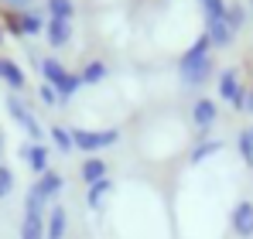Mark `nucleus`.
Masks as SVG:
<instances>
[{
  "label": "nucleus",
  "instance_id": "obj_29",
  "mask_svg": "<svg viewBox=\"0 0 253 239\" xmlns=\"http://www.w3.org/2000/svg\"><path fill=\"white\" fill-rule=\"evenodd\" d=\"M7 3H28V0H7Z\"/></svg>",
  "mask_w": 253,
  "mask_h": 239
},
{
  "label": "nucleus",
  "instance_id": "obj_1",
  "mask_svg": "<svg viewBox=\"0 0 253 239\" xmlns=\"http://www.w3.org/2000/svg\"><path fill=\"white\" fill-rule=\"evenodd\" d=\"M178 76H181V82H185L188 89H199V85L212 76V41L206 38V35L181 55V62H178Z\"/></svg>",
  "mask_w": 253,
  "mask_h": 239
},
{
  "label": "nucleus",
  "instance_id": "obj_2",
  "mask_svg": "<svg viewBox=\"0 0 253 239\" xmlns=\"http://www.w3.org/2000/svg\"><path fill=\"white\" fill-rule=\"evenodd\" d=\"M38 69H42V76H44V82L58 92V99H62V106L65 103H72L76 99V92L83 89V79L76 76V72H69L58 58H42L38 62Z\"/></svg>",
  "mask_w": 253,
  "mask_h": 239
},
{
  "label": "nucleus",
  "instance_id": "obj_32",
  "mask_svg": "<svg viewBox=\"0 0 253 239\" xmlns=\"http://www.w3.org/2000/svg\"><path fill=\"white\" fill-rule=\"evenodd\" d=\"M250 133H253V126H250Z\"/></svg>",
  "mask_w": 253,
  "mask_h": 239
},
{
  "label": "nucleus",
  "instance_id": "obj_3",
  "mask_svg": "<svg viewBox=\"0 0 253 239\" xmlns=\"http://www.w3.org/2000/svg\"><path fill=\"white\" fill-rule=\"evenodd\" d=\"M72 140H76V151H83L85 158H99V151H110L120 144V130L117 126H106V130H72Z\"/></svg>",
  "mask_w": 253,
  "mask_h": 239
},
{
  "label": "nucleus",
  "instance_id": "obj_23",
  "mask_svg": "<svg viewBox=\"0 0 253 239\" xmlns=\"http://www.w3.org/2000/svg\"><path fill=\"white\" fill-rule=\"evenodd\" d=\"M48 14H51V17H58V21H72L76 3H72V0H48Z\"/></svg>",
  "mask_w": 253,
  "mask_h": 239
},
{
  "label": "nucleus",
  "instance_id": "obj_10",
  "mask_svg": "<svg viewBox=\"0 0 253 239\" xmlns=\"http://www.w3.org/2000/svg\"><path fill=\"white\" fill-rule=\"evenodd\" d=\"M35 188H38L48 201H55L62 192H65V178H62V171H51V167H48L42 178H35Z\"/></svg>",
  "mask_w": 253,
  "mask_h": 239
},
{
  "label": "nucleus",
  "instance_id": "obj_8",
  "mask_svg": "<svg viewBox=\"0 0 253 239\" xmlns=\"http://www.w3.org/2000/svg\"><path fill=\"white\" fill-rule=\"evenodd\" d=\"M21 158H24V164L31 167V174H35V178H42L44 171H48L51 147H44V144H38V140H28V144L21 147Z\"/></svg>",
  "mask_w": 253,
  "mask_h": 239
},
{
  "label": "nucleus",
  "instance_id": "obj_9",
  "mask_svg": "<svg viewBox=\"0 0 253 239\" xmlns=\"http://www.w3.org/2000/svg\"><path fill=\"white\" fill-rule=\"evenodd\" d=\"M44 239H65L69 233V212H65V205H51L48 208V215H44Z\"/></svg>",
  "mask_w": 253,
  "mask_h": 239
},
{
  "label": "nucleus",
  "instance_id": "obj_28",
  "mask_svg": "<svg viewBox=\"0 0 253 239\" xmlns=\"http://www.w3.org/2000/svg\"><path fill=\"white\" fill-rule=\"evenodd\" d=\"M240 113H250V117H253V89L243 92V99H240Z\"/></svg>",
  "mask_w": 253,
  "mask_h": 239
},
{
  "label": "nucleus",
  "instance_id": "obj_15",
  "mask_svg": "<svg viewBox=\"0 0 253 239\" xmlns=\"http://www.w3.org/2000/svg\"><path fill=\"white\" fill-rule=\"evenodd\" d=\"M206 38L212 41V48H229L233 44V38H236V31L226 24V17L222 21H212L209 28H206Z\"/></svg>",
  "mask_w": 253,
  "mask_h": 239
},
{
  "label": "nucleus",
  "instance_id": "obj_20",
  "mask_svg": "<svg viewBox=\"0 0 253 239\" xmlns=\"http://www.w3.org/2000/svg\"><path fill=\"white\" fill-rule=\"evenodd\" d=\"M44 215H24L21 222V239H44Z\"/></svg>",
  "mask_w": 253,
  "mask_h": 239
},
{
  "label": "nucleus",
  "instance_id": "obj_12",
  "mask_svg": "<svg viewBox=\"0 0 253 239\" xmlns=\"http://www.w3.org/2000/svg\"><path fill=\"white\" fill-rule=\"evenodd\" d=\"M219 151H222V140H219V137H212V133L209 137H199V144L188 151V164H202V160L215 158Z\"/></svg>",
  "mask_w": 253,
  "mask_h": 239
},
{
  "label": "nucleus",
  "instance_id": "obj_6",
  "mask_svg": "<svg viewBox=\"0 0 253 239\" xmlns=\"http://www.w3.org/2000/svg\"><path fill=\"white\" fill-rule=\"evenodd\" d=\"M219 99L222 103H229L233 110H240V99H243V92H247V85L240 82V72L236 69H226V72H219Z\"/></svg>",
  "mask_w": 253,
  "mask_h": 239
},
{
  "label": "nucleus",
  "instance_id": "obj_7",
  "mask_svg": "<svg viewBox=\"0 0 253 239\" xmlns=\"http://www.w3.org/2000/svg\"><path fill=\"white\" fill-rule=\"evenodd\" d=\"M229 226L240 239H253V201L240 199L233 205V215H229Z\"/></svg>",
  "mask_w": 253,
  "mask_h": 239
},
{
  "label": "nucleus",
  "instance_id": "obj_18",
  "mask_svg": "<svg viewBox=\"0 0 253 239\" xmlns=\"http://www.w3.org/2000/svg\"><path fill=\"white\" fill-rule=\"evenodd\" d=\"M110 192H113V178H103V181L89 185V188H85V205H89V208H103V201H106Z\"/></svg>",
  "mask_w": 253,
  "mask_h": 239
},
{
  "label": "nucleus",
  "instance_id": "obj_30",
  "mask_svg": "<svg viewBox=\"0 0 253 239\" xmlns=\"http://www.w3.org/2000/svg\"><path fill=\"white\" fill-rule=\"evenodd\" d=\"M0 154H3V133H0Z\"/></svg>",
  "mask_w": 253,
  "mask_h": 239
},
{
  "label": "nucleus",
  "instance_id": "obj_5",
  "mask_svg": "<svg viewBox=\"0 0 253 239\" xmlns=\"http://www.w3.org/2000/svg\"><path fill=\"white\" fill-rule=\"evenodd\" d=\"M188 120H192V126L199 130V137H209L212 126L219 123V103L209 99V96H199V99L192 103V110H188Z\"/></svg>",
  "mask_w": 253,
  "mask_h": 239
},
{
  "label": "nucleus",
  "instance_id": "obj_26",
  "mask_svg": "<svg viewBox=\"0 0 253 239\" xmlns=\"http://www.w3.org/2000/svg\"><path fill=\"white\" fill-rule=\"evenodd\" d=\"M243 21H247V14H243V7H240V3L226 7V24H229L233 31H240V28H243Z\"/></svg>",
  "mask_w": 253,
  "mask_h": 239
},
{
  "label": "nucleus",
  "instance_id": "obj_21",
  "mask_svg": "<svg viewBox=\"0 0 253 239\" xmlns=\"http://www.w3.org/2000/svg\"><path fill=\"white\" fill-rule=\"evenodd\" d=\"M106 76H110V65H106V62H89L79 79H83V85H96V82L106 79Z\"/></svg>",
  "mask_w": 253,
  "mask_h": 239
},
{
  "label": "nucleus",
  "instance_id": "obj_4",
  "mask_svg": "<svg viewBox=\"0 0 253 239\" xmlns=\"http://www.w3.org/2000/svg\"><path fill=\"white\" fill-rule=\"evenodd\" d=\"M7 113H10V120L31 137V140H38L42 144V137H44V126H42V120L35 117V110L21 99V96H7Z\"/></svg>",
  "mask_w": 253,
  "mask_h": 239
},
{
  "label": "nucleus",
  "instance_id": "obj_27",
  "mask_svg": "<svg viewBox=\"0 0 253 239\" xmlns=\"http://www.w3.org/2000/svg\"><path fill=\"white\" fill-rule=\"evenodd\" d=\"M14 192V171L7 164H0V199H7Z\"/></svg>",
  "mask_w": 253,
  "mask_h": 239
},
{
  "label": "nucleus",
  "instance_id": "obj_31",
  "mask_svg": "<svg viewBox=\"0 0 253 239\" xmlns=\"http://www.w3.org/2000/svg\"><path fill=\"white\" fill-rule=\"evenodd\" d=\"M0 41H3V31H0Z\"/></svg>",
  "mask_w": 253,
  "mask_h": 239
},
{
  "label": "nucleus",
  "instance_id": "obj_11",
  "mask_svg": "<svg viewBox=\"0 0 253 239\" xmlns=\"http://www.w3.org/2000/svg\"><path fill=\"white\" fill-rule=\"evenodd\" d=\"M79 178H83V185H96V181H103V178H110V164L103 158H85L79 164Z\"/></svg>",
  "mask_w": 253,
  "mask_h": 239
},
{
  "label": "nucleus",
  "instance_id": "obj_13",
  "mask_svg": "<svg viewBox=\"0 0 253 239\" xmlns=\"http://www.w3.org/2000/svg\"><path fill=\"white\" fill-rule=\"evenodd\" d=\"M48 137H51V147L58 154H76V140H72V126H62V123H51L48 126Z\"/></svg>",
  "mask_w": 253,
  "mask_h": 239
},
{
  "label": "nucleus",
  "instance_id": "obj_25",
  "mask_svg": "<svg viewBox=\"0 0 253 239\" xmlns=\"http://www.w3.org/2000/svg\"><path fill=\"white\" fill-rule=\"evenodd\" d=\"M38 103H42V106H48V110H55V106H62V99H58V92H55V89H51L48 82H42V85H38Z\"/></svg>",
  "mask_w": 253,
  "mask_h": 239
},
{
  "label": "nucleus",
  "instance_id": "obj_17",
  "mask_svg": "<svg viewBox=\"0 0 253 239\" xmlns=\"http://www.w3.org/2000/svg\"><path fill=\"white\" fill-rule=\"evenodd\" d=\"M0 79L7 82L14 92L28 85V76H24V72H21V65H17V62H10V58H0Z\"/></svg>",
  "mask_w": 253,
  "mask_h": 239
},
{
  "label": "nucleus",
  "instance_id": "obj_14",
  "mask_svg": "<svg viewBox=\"0 0 253 239\" xmlns=\"http://www.w3.org/2000/svg\"><path fill=\"white\" fill-rule=\"evenodd\" d=\"M44 35H48V44H51V48H65V44L72 41V21H58V17H51L48 28H44Z\"/></svg>",
  "mask_w": 253,
  "mask_h": 239
},
{
  "label": "nucleus",
  "instance_id": "obj_19",
  "mask_svg": "<svg viewBox=\"0 0 253 239\" xmlns=\"http://www.w3.org/2000/svg\"><path fill=\"white\" fill-rule=\"evenodd\" d=\"M48 208H51V205H48V199H44L42 192L31 185V188L24 192V215H44Z\"/></svg>",
  "mask_w": 253,
  "mask_h": 239
},
{
  "label": "nucleus",
  "instance_id": "obj_24",
  "mask_svg": "<svg viewBox=\"0 0 253 239\" xmlns=\"http://www.w3.org/2000/svg\"><path fill=\"white\" fill-rule=\"evenodd\" d=\"M199 3H202V10H206V21H222V17H226V3H222V0H199Z\"/></svg>",
  "mask_w": 253,
  "mask_h": 239
},
{
  "label": "nucleus",
  "instance_id": "obj_22",
  "mask_svg": "<svg viewBox=\"0 0 253 239\" xmlns=\"http://www.w3.org/2000/svg\"><path fill=\"white\" fill-rule=\"evenodd\" d=\"M236 151H240V160H243L247 167H253V133H250V126L240 130V137H236Z\"/></svg>",
  "mask_w": 253,
  "mask_h": 239
},
{
  "label": "nucleus",
  "instance_id": "obj_16",
  "mask_svg": "<svg viewBox=\"0 0 253 239\" xmlns=\"http://www.w3.org/2000/svg\"><path fill=\"white\" fill-rule=\"evenodd\" d=\"M44 28H48V21H44L42 10H24V14H17V35H42Z\"/></svg>",
  "mask_w": 253,
  "mask_h": 239
}]
</instances>
